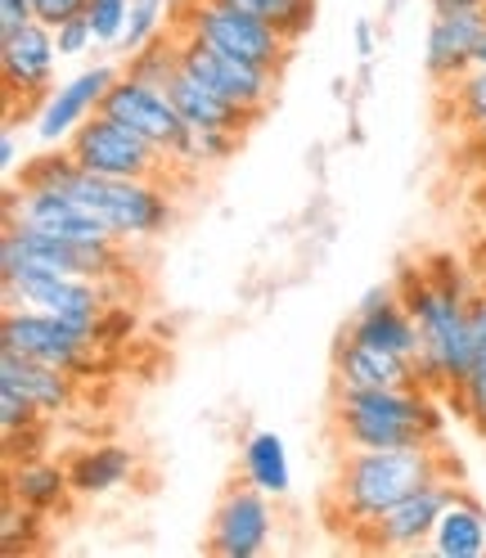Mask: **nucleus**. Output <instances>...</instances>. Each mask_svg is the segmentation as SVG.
<instances>
[{"mask_svg": "<svg viewBox=\"0 0 486 558\" xmlns=\"http://www.w3.org/2000/svg\"><path fill=\"white\" fill-rule=\"evenodd\" d=\"M469 145L482 154V167H486V126H482V131H469Z\"/></svg>", "mask_w": 486, "mask_h": 558, "instance_id": "38", "label": "nucleus"}, {"mask_svg": "<svg viewBox=\"0 0 486 558\" xmlns=\"http://www.w3.org/2000/svg\"><path fill=\"white\" fill-rule=\"evenodd\" d=\"M68 154L95 177H118V181H177L181 171L167 149H158L154 140H145L141 131H131L109 113L86 118L68 140Z\"/></svg>", "mask_w": 486, "mask_h": 558, "instance_id": "6", "label": "nucleus"}, {"mask_svg": "<svg viewBox=\"0 0 486 558\" xmlns=\"http://www.w3.org/2000/svg\"><path fill=\"white\" fill-rule=\"evenodd\" d=\"M433 554L441 558H482L486 554V509L477 496L455 492L450 505L437 518V532L428 541Z\"/></svg>", "mask_w": 486, "mask_h": 558, "instance_id": "22", "label": "nucleus"}, {"mask_svg": "<svg viewBox=\"0 0 486 558\" xmlns=\"http://www.w3.org/2000/svg\"><path fill=\"white\" fill-rule=\"evenodd\" d=\"M177 68H181V54H177V32L171 27L158 41H149L145 50L126 54V73L141 77V82H154V86H167L171 77H177Z\"/></svg>", "mask_w": 486, "mask_h": 558, "instance_id": "28", "label": "nucleus"}, {"mask_svg": "<svg viewBox=\"0 0 486 558\" xmlns=\"http://www.w3.org/2000/svg\"><path fill=\"white\" fill-rule=\"evenodd\" d=\"M167 95L177 99L181 118L190 122V131H226V135H248V126H257L262 118L239 109V104H230L226 95L207 90L198 77H190L185 68H177V77L167 82Z\"/></svg>", "mask_w": 486, "mask_h": 558, "instance_id": "20", "label": "nucleus"}, {"mask_svg": "<svg viewBox=\"0 0 486 558\" xmlns=\"http://www.w3.org/2000/svg\"><path fill=\"white\" fill-rule=\"evenodd\" d=\"M86 5H90V0H32V10H37V23H46V27H59V23H68V19L86 14Z\"/></svg>", "mask_w": 486, "mask_h": 558, "instance_id": "33", "label": "nucleus"}, {"mask_svg": "<svg viewBox=\"0 0 486 558\" xmlns=\"http://www.w3.org/2000/svg\"><path fill=\"white\" fill-rule=\"evenodd\" d=\"M356 50L369 59L374 54V23H356Z\"/></svg>", "mask_w": 486, "mask_h": 558, "instance_id": "37", "label": "nucleus"}, {"mask_svg": "<svg viewBox=\"0 0 486 558\" xmlns=\"http://www.w3.org/2000/svg\"><path fill=\"white\" fill-rule=\"evenodd\" d=\"M455 473H437L428 477L424 486H414V492L405 500H397L388 513H378L374 522H365V527L352 532V545L361 549H384V554H414L424 549L437 532V518L441 509L450 505V496H455Z\"/></svg>", "mask_w": 486, "mask_h": 558, "instance_id": "9", "label": "nucleus"}, {"mask_svg": "<svg viewBox=\"0 0 486 558\" xmlns=\"http://www.w3.org/2000/svg\"><path fill=\"white\" fill-rule=\"evenodd\" d=\"M177 54H181V68L190 77H198L207 90L226 95L230 104H239V109L266 118V109L275 104V77L280 73H266V68H257V63H243V59L207 46L198 37H185V32H177Z\"/></svg>", "mask_w": 486, "mask_h": 558, "instance_id": "13", "label": "nucleus"}, {"mask_svg": "<svg viewBox=\"0 0 486 558\" xmlns=\"http://www.w3.org/2000/svg\"><path fill=\"white\" fill-rule=\"evenodd\" d=\"M433 14H469V10H486V0H428Z\"/></svg>", "mask_w": 486, "mask_h": 558, "instance_id": "36", "label": "nucleus"}, {"mask_svg": "<svg viewBox=\"0 0 486 558\" xmlns=\"http://www.w3.org/2000/svg\"><path fill=\"white\" fill-rule=\"evenodd\" d=\"M167 27L217 46V50L243 59V63H257V68H266V73H284V63L293 54V41L284 37V32H275L270 23L243 14L234 5H221V0H177Z\"/></svg>", "mask_w": 486, "mask_h": 558, "instance_id": "5", "label": "nucleus"}, {"mask_svg": "<svg viewBox=\"0 0 486 558\" xmlns=\"http://www.w3.org/2000/svg\"><path fill=\"white\" fill-rule=\"evenodd\" d=\"M37 23V10H32V0H0V37H10V32Z\"/></svg>", "mask_w": 486, "mask_h": 558, "instance_id": "34", "label": "nucleus"}, {"mask_svg": "<svg viewBox=\"0 0 486 558\" xmlns=\"http://www.w3.org/2000/svg\"><path fill=\"white\" fill-rule=\"evenodd\" d=\"M437 473H455L441 446H392V450H342L333 464V482L320 500L333 532L352 536L356 527L388 513L414 486Z\"/></svg>", "mask_w": 486, "mask_h": 558, "instance_id": "2", "label": "nucleus"}, {"mask_svg": "<svg viewBox=\"0 0 486 558\" xmlns=\"http://www.w3.org/2000/svg\"><path fill=\"white\" fill-rule=\"evenodd\" d=\"M221 5H234L243 14L270 23L275 32H284L293 46L311 32V23H316V0H221Z\"/></svg>", "mask_w": 486, "mask_h": 558, "instance_id": "27", "label": "nucleus"}, {"mask_svg": "<svg viewBox=\"0 0 486 558\" xmlns=\"http://www.w3.org/2000/svg\"><path fill=\"white\" fill-rule=\"evenodd\" d=\"M0 352H19L32 361L59 365L68 374H90L95 369V352H99V333L68 325L46 311H27V306H5V320H0Z\"/></svg>", "mask_w": 486, "mask_h": 558, "instance_id": "8", "label": "nucleus"}, {"mask_svg": "<svg viewBox=\"0 0 486 558\" xmlns=\"http://www.w3.org/2000/svg\"><path fill=\"white\" fill-rule=\"evenodd\" d=\"M14 181L23 185H59L73 198H82L90 213L109 226L122 243H141L162 234L177 221V190L171 181H118V177H95V171L77 167V158L63 149H50L32 158Z\"/></svg>", "mask_w": 486, "mask_h": 558, "instance_id": "3", "label": "nucleus"}, {"mask_svg": "<svg viewBox=\"0 0 486 558\" xmlns=\"http://www.w3.org/2000/svg\"><path fill=\"white\" fill-rule=\"evenodd\" d=\"M131 473H135V456L126 446H113V441L86 446V450H77V456L68 460V477H73L77 496H109Z\"/></svg>", "mask_w": 486, "mask_h": 558, "instance_id": "23", "label": "nucleus"}, {"mask_svg": "<svg viewBox=\"0 0 486 558\" xmlns=\"http://www.w3.org/2000/svg\"><path fill=\"white\" fill-rule=\"evenodd\" d=\"M10 496L19 505H27L32 513H50L59 509L73 492V477H68V469L50 464V460H27V464H10Z\"/></svg>", "mask_w": 486, "mask_h": 558, "instance_id": "25", "label": "nucleus"}, {"mask_svg": "<svg viewBox=\"0 0 486 558\" xmlns=\"http://www.w3.org/2000/svg\"><path fill=\"white\" fill-rule=\"evenodd\" d=\"M86 19L95 27V46H122V32L131 19V0H90Z\"/></svg>", "mask_w": 486, "mask_h": 558, "instance_id": "31", "label": "nucleus"}, {"mask_svg": "<svg viewBox=\"0 0 486 558\" xmlns=\"http://www.w3.org/2000/svg\"><path fill=\"white\" fill-rule=\"evenodd\" d=\"M41 428V410L23 397V388H14L10 378H0V433H5V446L14 450L19 437H32Z\"/></svg>", "mask_w": 486, "mask_h": 558, "instance_id": "29", "label": "nucleus"}, {"mask_svg": "<svg viewBox=\"0 0 486 558\" xmlns=\"http://www.w3.org/2000/svg\"><path fill=\"white\" fill-rule=\"evenodd\" d=\"M342 333H352L361 342H374V347H388V352H401V356L420 352V329H414L410 306L401 302L397 279H388V284H374L356 302L352 325H347Z\"/></svg>", "mask_w": 486, "mask_h": 558, "instance_id": "18", "label": "nucleus"}, {"mask_svg": "<svg viewBox=\"0 0 486 558\" xmlns=\"http://www.w3.org/2000/svg\"><path fill=\"white\" fill-rule=\"evenodd\" d=\"M118 82L113 68H86V73H77L73 82H63L54 86L46 99H41V109H37V140L41 145H68L73 140V131L99 113V104L104 95H109V86Z\"/></svg>", "mask_w": 486, "mask_h": 558, "instance_id": "16", "label": "nucleus"}, {"mask_svg": "<svg viewBox=\"0 0 486 558\" xmlns=\"http://www.w3.org/2000/svg\"><path fill=\"white\" fill-rule=\"evenodd\" d=\"M275 536V509L270 496L253 482H239L221 496L212 527H207V549L221 558H257Z\"/></svg>", "mask_w": 486, "mask_h": 558, "instance_id": "15", "label": "nucleus"}, {"mask_svg": "<svg viewBox=\"0 0 486 558\" xmlns=\"http://www.w3.org/2000/svg\"><path fill=\"white\" fill-rule=\"evenodd\" d=\"M122 266V243H73L54 239L32 226L5 221V239H0V275H82L109 284Z\"/></svg>", "mask_w": 486, "mask_h": 558, "instance_id": "7", "label": "nucleus"}, {"mask_svg": "<svg viewBox=\"0 0 486 558\" xmlns=\"http://www.w3.org/2000/svg\"><path fill=\"white\" fill-rule=\"evenodd\" d=\"M333 388H424L414 356L342 333L333 347Z\"/></svg>", "mask_w": 486, "mask_h": 558, "instance_id": "17", "label": "nucleus"}, {"mask_svg": "<svg viewBox=\"0 0 486 558\" xmlns=\"http://www.w3.org/2000/svg\"><path fill=\"white\" fill-rule=\"evenodd\" d=\"M54 41H59V54H63V59L86 54V50L95 46V27H90L86 14H77V19H68V23L54 27Z\"/></svg>", "mask_w": 486, "mask_h": 558, "instance_id": "32", "label": "nucleus"}, {"mask_svg": "<svg viewBox=\"0 0 486 558\" xmlns=\"http://www.w3.org/2000/svg\"><path fill=\"white\" fill-rule=\"evenodd\" d=\"M243 482H253L257 492L280 500L293 492V469H289V446L280 433H253L243 441Z\"/></svg>", "mask_w": 486, "mask_h": 558, "instance_id": "24", "label": "nucleus"}, {"mask_svg": "<svg viewBox=\"0 0 486 558\" xmlns=\"http://www.w3.org/2000/svg\"><path fill=\"white\" fill-rule=\"evenodd\" d=\"M401 302L410 306L414 329H420V352H414V365H420V383L424 392H455L464 374L473 369V298L477 289L464 279V270L450 257H433L424 266H405L397 275Z\"/></svg>", "mask_w": 486, "mask_h": 558, "instance_id": "1", "label": "nucleus"}, {"mask_svg": "<svg viewBox=\"0 0 486 558\" xmlns=\"http://www.w3.org/2000/svg\"><path fill=\"white\" fill-rule=\"evenodd\" d=\"M99 113H109L118 122H126L131 131H141L145 140H154L158 149H167L181 167V154L190 145V122L181 118L177 99L167 95V86H154V82H141L131 73H118V82L104 95Z\"/></svg>", "mask_w": 486, "mask_h": 558, "instance_id": "12", "label": "nucleus"}, {"mask_svg": "<svg viewBox=\"0 0 486 558\" xmlns=\"http://www.w3.org/2000/svg\"><path fill=\"white\" fill-rule=\"evenodd\" d=\"M167 10H171V0H131V19H126V32H122V50L135 54V50H145L149 41H158L162 32H167L162 23H171Z\"/></svg>", "mask_w": 486, "mask_h": 558, "instance_id": "30", "label": "nucleus"}, {"mask_svg": "<svg viewBox=\"0 0 486 558\" xmlns=\"http://www.w3.org/2000/svg\"><path fill=\"white\" fill-rule=\"evenodd\" d=\"M0 167H5V177H10V181L19 177V140H14L10 126H5V135H0Z\"/></svg>", "mask_w": 486, "mask_h": 558, "instance_id": "35", "label": "nucleus"}, {"mask_svg": "<svg viewBox=\"0 0 486 558\" xmlns=\"http://www.w3.org/2000/svg\"><path fill=\"white\" fill-rule=\"evenodd\" d=\"M486 37V10L469 14H433L428 23V46H424V68L437 86L464 77L477 63V46Z\"/></svg>", "mask_w": 486, "mask_h": 558, "instance_id": "19", "label": "nucleus"}, {"mask_svg": "<svg viewBox=\"0 0 486 558\" xmlns=\"http://www.w3.org/2000/svg\"><path fill=\"white\" fill-rule=\"evenodd\" d=\"M54 59H59V41L54 27L46 23H27L10 37H0V77H5V95L10 104L32 109L54 90Z\"/></svg>", "mask_w": 486, "mask_h": 558, "instance_id": "14", "label": "nucleus"}, {"mask_svg": "<svg viewBox=\"0 0 486 558\" xmlns=\"http://www.w3.org/2000/svg\"><path fill=\"white\" fill-rule=\"evenodd\" d=\"M5 279V306H27V311H46L68 325L95 329L109 320V284L99 279H82V275H0Z\"/></svg>", "mask_w": 486, "mask_h": 558, "instance_id": "10", "label": "nucleus"}, {"mask_svg": "<svg viewBox=\"0 0 486 558\" xmlns=\"http://www.w3.org/2000/svg\"><path fill=\"white\" fill-rule=\"evenodd\" d=\"M0 378H10L14 388H23V397L41 414H68L77 401V374L46 365V361H32V356H19V352H0Z\"/></svg>", "mask_w": 486, "mask_h": 558, "instance_id": "21", "label": "nucleus"}, {"mask_svg": "<svg viewBox=\"0 0 486 558\" xmlns=\"http://www.w3.org/2000/svg\"><path fill=\"white\" fill-rule=\"evenodd\" d=\"M333 437L342 450L441 446L446 414L424 388H333Z\"/></svg>", "mask_w": 486, "mask_h": 558, "instance_id": "4", "label": "nucleus"}, {"mask_svg": "<svg viewBox=\"0 0 486 558\" xmlns=\"http://www.w3.org/2000/svg\"><path fill=\"white\" fill-rule=\"evenodd\" d=\"M5 221L32 226V230L54 234V239H73V243H122L82 198H73V194L59 190V185H23V181H10Z\"/></svg>", "mask_w": 486, "mask_h": 558, "instance_id": "11", "label": "nucleus"}, {"mask_svg": "<svg viewBox=\"0 0 486 558\" xmlns=\"http://www.w3.org/2000/svg\"><path fill=\"white\" fill-rule=\"evenodd\" d=\"M441 113L460 131H482L486 126V63H473L464 77L441 86Z\"/></svg>", "mask_w": 486, "mask_h": 558, "instance_id": "26", "label": "nucleus"}]
</instances>
